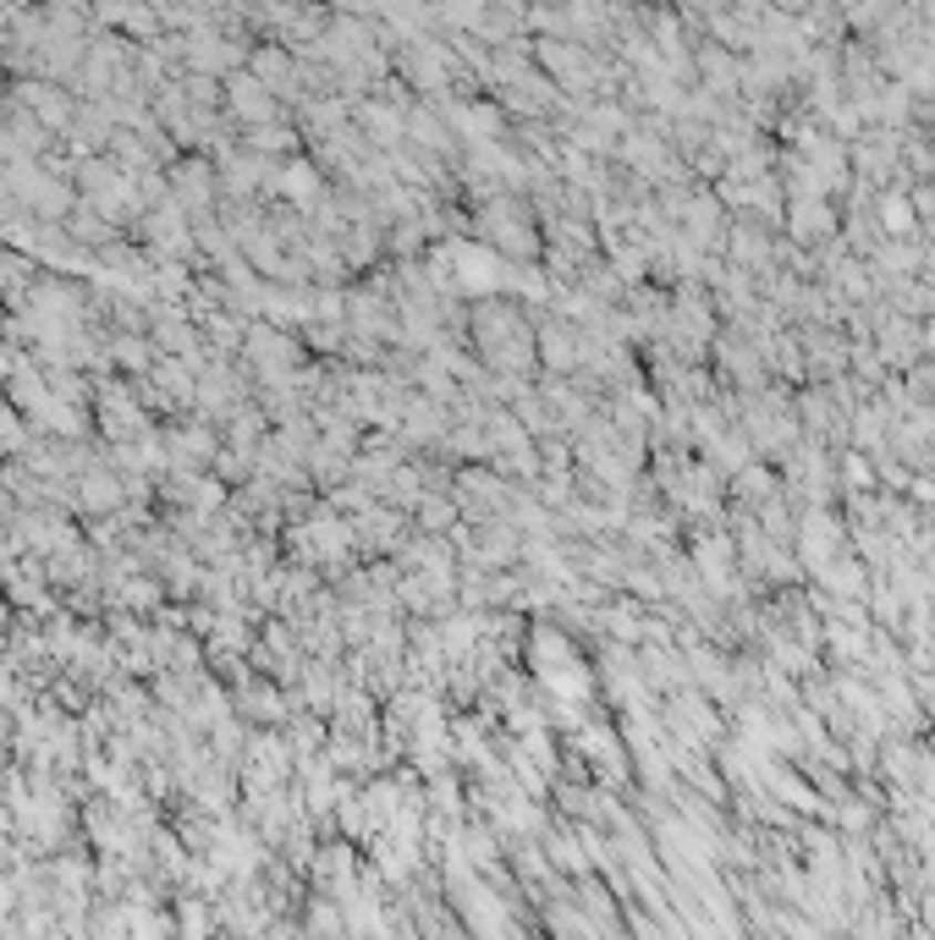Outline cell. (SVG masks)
Returning a JSON list of instances; mask_svg holds the SVG:
<instances>
[{
	"mask_svg": "<svg viewBox=\"0 0 935 940\" xmlns=\"http://www.w3.org/2000/svg\"><path fill=\"white\" fill-rule=\"evenodd\" d=\"M798 550H803V561L820 572V567L836 561V550H842V523H836L831 512H809L803 528H798Z\"/></svg>",
	"mask_w": 935,
	"mask_h": 940,
	"instance_id": "6da1fadb",
	"label": "cell"
},
{
	"mask_svg": "<svg viewBox=\"0 0 935 940\" xmlns=\"http://www.w3.org/2000/svg\"><path fill=\"white\" fill-rule=\"evenodd\" d=\"M820 589H836V595H847V600L870 595V589H864V567H859V561H825V567H820Z\"/></svg>",
	"mask_w": 935,
	"mask_h": 940,
	"instance_id": "7a4b0ae2",
	"label": "cell"
},
{
	"mask_svg": "<svg viewBox=\"0 0 935 940\" xmlns=\"http://www.w3.org/2000/svg\"><path fill=\"white\" fill-rule=\"evenodd\" d=\"M78 500H83V506H94V512H105V506H116V500H122V484H116L111 473H83Z\"/></svg>",
	"mask_w": 935,
	"mask_h": 940,
	"instance_id": "3957f363",
	"label": "cell"
},
{
	"mask_svg": "<svg viewBox=\"0 0 935 940\" xmlns=\"http://www.w3.org/2000/svg\"><path fill=\"white\" fill-rule=\"evenodd\" d=\"M116 352H122V363H133V369L150 363V347H138V341H116Z\"/></svg>",
	"mask_w": 935,
	"mask_h": 940,
	"instance_id": "277c9868",
	"label": "cell"
},
{
	"mask_svg": "<svg viewBox=\"0 0 935 940\" xmlns=\"http://www.w3.org/2000/svg\"><path fill=\"white\" fill-rule=\"evenodd\" d=\"M908 220H914V215H908V204H886V226H892V231H903Z\"/></svg>",
	"mask_w": 935,
	"mask_h": 940,
	"instance_id": "5b68a950",
	"label": "cell"
},
{
	"mask_svg": "<svg viewBox=\"0 0 935 940\" xmlns=\"http://www.w3.org/2000/svg\"><path fill=\"white\" fill-rule=\"evenodd\" d=\"M847 478H853V484H870V463H864V457H847Z\"/></svg>",
	"mask_w": 935,
	"mask_h": 940,
	"instance_id": "8992f818",
	"label": "cell"
},
{
	"mask_svg": "<svg viewBox=\"0 0 935 940\" xmlns=\"http://www.w3.org/2000/svg\"><path fill=\"white\" fill-rule=\"evenodd\" d=\"M931 347H935V324H931Z\"/></svg>",
	"mask_w": 935,
	"mask_h": 940,
	"instance_id": "52a82bcc",
	"label": "cell"
}]
</instances>
